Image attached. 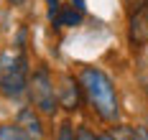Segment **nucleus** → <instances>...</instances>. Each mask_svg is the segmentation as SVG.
Masks as SVG:
<instances>
[{"instance_id":"obj_1","label":"nucleus","mask_w":148,"mask_h":140,"mask_svg":"<svg viewBox=\"0 0 148 140\" xmlns=\"http://www.w3.org/2000/svg\"><path fill=\"white\" fill-rule=\"evenodd\" d=\"M79 87L87 97V102L95 107V112L102 117L105 122H115L120 115V105H118V92L112 79L105 74L102 69L95 66H84L79 71Z\"/></svg>"},{"instance_id":"obj_2","label":"nucleus","mask_w":148,"mask_h":140,"mask_svg":"<svg viewBox=\"0 0 148 140\" xmlns=\"http://www.w3.org/2000/svg\"><path fill=\"white\" fill-rule=\"evenodd\" d=\"M28 84V61L21 48H5L0 54V94L15 99L26 92Z\"/></svg>"},{"instance_id":"obj_3","label":"nucleus","mask_w":148,"mask_h":140,"mask_svg":"<svg viewBox=\"0 0 148 140\" xmlns=\"http://www.w3.org/2000/svg\"><path fill=\"white\" fill-rule=\"evenodd\" d=\"M31 99L33 105L41 109L44 115H54L56 112V92H54V82H51V74L46 71L44 66L33 71L31 77Z\"/></svg>"},{"instance_id":"obj_4","label":"nucleus","mask_w":148,"mask_h":140,"mask_svg":"<svg viewBox=\"0 0 148 140\" xmlns=\"http://www.w3.org/2000/svg\"><path fill=\"white\" fill-rule=\"evenodd\" d=\"M82 87H79V82H74L72 77H64L61 79V89H59V105L64 109H69V112H74V109H79V105H82Z\"/></svg>"},{"instance_id":"obj_5","label":"nucleus","mask_w":148,"mask_h":140,"mask_svg":"<svg viewBox=\"0 0 148 140\" xmlns=\"http://www.w3.org/2000/svg\"><path fill=\"white\" fill-rule=\"evenodd\" d=\"M79 23H82V10L74 8V5L61 8L59 16L54 18V26H56V28H69V26H79Z\"/></svg>"},{"instance_id":"obj_6","label":"nucleus","mask_w":148,"mask_h":140,"mask_svg":"<svg viewBox=\"0 0 148 140\" xmlns=\"http://www.w3.org/2000/svg\"><path fill=\"white\" fill-rule=\"evenodd\" d=\"M18 125L23 127V130H28L33 138H41V133H44V127H41V120L33 115V109H21V115H18Z\"/></svg>"},{"instance_id":"obj_7","label":"nucleus","mask_w":148,"mask_h":140,"mask_svg":"<svg viewBox=\"0 0 148 140\" xmlns=\"http://www.w3.org/2000/svg\"><path fill=\"white\" fill-rule=\"evenodd\" d=\"M0 140H36L21 125H0Z\"/></svg>"},{"instance_id":"obj_8","label":"nucleus","mask_w":148,"mask_h":140,"mask_svg":"<svg viewBox=\"0 0 148 140\" xmlns=\"http://www.w3.org/2000/svg\"><path fill=\"white\" fill-rule=\"evenodd\" d=\"M74 140H97V135H95L89 127H79L77 135H74Z\"/></svg>"},{"instance_id":"obj_9","label":"nucleus","mask_w":148,"mask_h":140,"mask_svg":"<svg viewBox=\"0 0 148 140\" xmlns=\"http://www.w3.org/2000/svg\"><path fill=\"white\" fill-rule=\"evenodd\" d=\"M49 3V20L54 23V18L59 16V10H61V5H59V0H46Z\"/></svg>"},{"instance_id":"obj_10","label":"nucleus","mask_w":148,"mask_h":140,"mask_svg":"<svg viewBox=\"0 0 148 140\" xmlns=\"http://www.w3.org/2000/svg\"><path fill=\"white\" fill-rule=\"evenodd\" d=\"M56 140H74V130H72V125H61V130H59V138Z\"/></svg>"},{"instance_id":"obj_11","label":"nucleus","mask_w":148,"mask_h":140,"mask_svg":"<svg viewBox=\"0 0 148 140\" xmlns=\"http://www.w3.org/2000/svg\"><path fill=\"white\" fill-rule=\"evenodd\" d=\"M130 140H148V130L146 127H135L130 133Z\"/></svg>"},{"instance_id":"obj_12","label":"nucleus","mask_w":148,"mask_h":140,"mask_svg":"<svg viewBox=\"0 0 148 140\" xmlns=\"http://www.w3.org/2000/svg\"><path fill=\"white\" fill-rule=\"evenodd\" d=\"M74 8H79V10L84 13V8H87V5H84V0H74Z\"/></svg>"},{"instance_id":"obj_13","label":"nucleus","mask_w":148,"mask_h":140,"mask_svg":"<svg viewBox=\"0 0 148 140\" xmlns=\"http://www.w3.org/2000/svg\"><path fill=\"white\" fill-rule=\"evenodd\" d=\"M97 140H118V138H112L110 133H105V135H100V138H97Z\"/></svg>"},{"instance_id":"obj_14","label":"nucleus","mask_w":148,"mask_h":140,"mask_svg":"<svg viewBox=\"0 0 148 140\" xmlns=\"http://www.w3.org/2000/svg\"><path fill=\"white\" fill-rule=\"evenodd\" d=\"M8 3H10V5H23L26 0H8Z\"/></svg>"},{"instance_id":"obj_15","label":"nucleus","mask_w":148,"mask_h":140,"mask_svg":"<svg viewBox=\"0 0 148 140\" xmlns=\"http://www.w3.org/2000/svg\"><path fill=\"white\" fill-rule=\"evenodd\" d=\"M146 18H148V8H146Z\"/></svg>"}]
</instances>
